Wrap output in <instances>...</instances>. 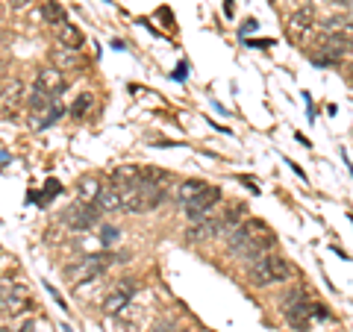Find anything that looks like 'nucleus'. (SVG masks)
<instances>
[{
  "label": "nucleus",
  "instance_id": "39448f33",
  "mask_svg": "<svg viewBox=\"0 0 353 332\" xmlns=\"http://www.w3.org/2000/svg\"><path fill=\"white\" fill-rule=\"evenodd\" d=\"M109 264H112V256H109V253H94V256H83L80 262H71L68 268H65V276H68V282L83 285V282L97 280Z\"/></svg>",
  "mask_w": 353,
  "mask_h": 332
},
{
  "label": "nucleus",
  "instance_id": "473e14b6",
  "mask_svg": "<svg viewBox=\"0 0 353 332\" xmlns=\"http://www.w3.org/2000/svg\"><path fill=\"white\" fill-rule=\"evenodd\" d=\"M0 332H9V329H0Z\"/></svg>",
  "mask_w": 353,
  "mask_h": 332
},
{
  "label": "nucleus",
  "instance_id": "c756f323",
  "mask_svg": "<svg viewBox=\"0 0 353 332\" xmlns=\"http://www.w3.org/2000/svg\"><path fill=\"white\" fill-rule=\"evenodd\" d=\"M233 3H236V0H224V15H227V18L233 15Z\"/></svg>",
  "mask_w": 353,
  "mask_h": 332
},
{
  "label": "nucleus",
  "instance_id": "f257e3e1",
  "mask_svg": "<svg viewBox=\"0 0 353 332\" xmlns=\"http://www.w3.org/2000/svg\"><path fill=\"white\" fill-rule=\"evenodd\" d=\"M274 241H277V238H274V232H271V227L265 224V220L248 218L245 224H239L227 236V247H230V253H236L239 259L253 262V259L265 256V253H271Z\"/></svg>",
  "mask_w": 353,
  "mask_h": 332
},
{
  "label": "nucleus",
  "instance_id": "423d86ee",
  "mask_svg": "<svg viewBox=\"0 0 353 332\" xmlns=\"http://www.w3.org/2000/svg\"><path fill=\"white\" fill-rule=\"evenodd\" d=\"M136 297H139V282L136 280H118L112 289L106 291L103 303H101V312L103 315H121Z\"/></svg>",
  "mask_w": 353,
  "mask_h": 332
},
{
  "label": "nucleus",
  "instance_id": "a878e982",
  "mask_svg": "<svg viewBox=\"0 0 353 332\" xmlns=\"http://www.w3.org/2000/svg\"><path fill=\"white\" fill-rule=\"evenodd\" d=\"M101 238H103V245H115V238H118V229H115V227H103Z\"/></svg>",
  "mask_w": 353,
  "mask_h": 332
},
{
  "label": "nucleus",
  "instance_id": "7ed1b4c3",
  "mask_svg": "<svg viewBox=\"0 0 353 332\" xmlns=\"http://www.w3.org/2000/svg\"><path fill=\"white\" fill-rule=\"evenodd\" d=\"M250 280L259 285V289H268V285H280V282H289L294 271H292V264L289 259H283L277 256V253H265V256L259 259H253L250 264Z\"/></svg>",
  "mask_w": 353,
  "mask_h": 332
},
{
  "label": "nucleus",
  "instance_id": "393cba45",
  "mask_svg": "<svg viewBox=\"0 0 353 332\" xmlns=\"http://www.w3.org/2000/svg\"><path fill=\"white\" fill-rule=\"evenodd\" d=\"M44 194H48V197H57V194H62V185H59L57 180H48V183H44Z\"/></svg>",
  "mask_w": 353,
  "mask_h": 332
},
{
  "label": "nucleus",
  "instance_id": "9d476101",
  "mask_svg": "<svg viewBox=\"0 0 353 332\" xmlns=\"http://www.w3.org/2000/svg\"><path fill=\"white\" fill-rule=\"evenodd\" d=\"M36 85L41 88L44 94H50V97H59L65 88H68V76H65V71H59V68H41L39 71V76H36Z\"/></svg>",
  "mask_w": 353,
  "mask_h": 332
},
{
  "label": "nucleus",
  "instance_id": "a211bd4d",
  "mask_svg": "<svg viewBox=\"0 0 353 332\" xmlns=\"http://www.w3.org/2000/svg\"><path fill=\"white\" fill-rule=\"evenodd\" d=\"M41 18L48 21L50 27H62V24H68V15H65V9L57 3V0H44L41 3Z\"/></svg>",
  "mask_w": 353,
  "mask_h": 332
},
{
  "label": "nucleus",
  "instance_id": "0eeeda50",
  "mask_svg": "<svg viewBox=\"0 0 353 332\" xmlns=\"http://www.w3.org/2000/svg\"><path fill=\"white\" fill-rule=\"evenodd\" d=\"M221 203V188L215 185H203L201 191H197L189 203H183L185 206V212H189V220L192 224H197V220H203L209 218V212H212V206Z\"/></svg>",
  "mask_w": 353,
  "mask_h": 332
},
{
  "label": "nucleus",
  "instance_id": "4be33fe9",
  "mask_svg": "<svg viewBox=\"0 0 353 332\" xmlns=\"http://www.w3.org/2000/svg\"><path fill=\"white\" fill-rule=\"evenodd\" d=\"M203 185H206V183H201V180H185V183L180 185V191H176V200H180V203H189Z\"/></svg>",
  "mask_w": 353,
  "mask_h": 332
},
{
  "label": "nucleus",
  "instance_id": "2eb2a0df",
  "mask_svg": "<svg viewBox=\"0 0 353 332\" xmlns=\"http://www.w3.org/2000/svg\"><path fill=\"white\" fill-rule=\"evenodd\" d=\"M103 191V183H101V176H94V174H85L80 183H77V194H80V203H92L97 200V194Z\"/></svg>",
  "mask_w": 353,
  "mask_h": 332
},
{
  "label": "nucleus",
  "instance_id": "7c9ffc66",
  "mask_svg": "<svg viewBox=\"0 0 353 332\" xmlns=\"http://www.w3.org/2000/svg\"><path fill=\"white\" fill-rule=\"evenodd\" d=\"M150 332H176L174 326H157V329H150Z\"/></svg>",
  "mask_w": 353,
  "mask_h": 332
},
{
  "label": "nucleus",
  "instance_id": "20e7f679",
  "mask_svg": "<svg viewBox=\"0 0 353 332\" xmlns=\"http://www.w3.org/2000/svg\"><path fill=\"white\" fill-rule=\"evenodd\" d=\"M118 188V185H115ZM165 200L162 185H136V188H121V212L141 215L150 212Z\"/></svg>",
  "mask_w": 353,
  "mask_h": 332
},
{
  "label": "nucleus",
  "instance_id": "f8f14e48",
  "mask_svg": "<svg viewBox=\"0 0 353 332\" xmlns=\"http://www.w3.org/2000/svg\"><path fill=\"white\" fill-rule=\"evenodd\" d=\"M148 315H150V309H148L145 303H136V300H132L118 318H121V326H124V329L139 332V329L148 326Z\"/></svg>",
  "mask_w": 353,
  "mask_h": 332
},
{
  "label": "nucleus",
  "instance_id": "f3484780",
  "mask_svg": "<svg viewBox=\"0 0 353 332\" xmlns=\"http://www.w3.org/2000/svg\"><path fill=\"white\" fill-rule=\"evenodd\" d=\"M83 30L74 27V24H62L59 27V48H68V50H80L83 48Z\"/></svg>",
  "mask_w": 353,
  "mask_h": 332
},
{
  "label": "nucleus",
  "instance_id": "6ab92c4d",
  "mask_svg": "<svg viewBox=\"0 0 353 332\" xmlns=\"http://www.w3.org/2000/svg\"><path fill=\"white\" fill-rule=\"evenodd\" d=\"M80 50H68V48H57L50 53V59H53V68H59V71H68L74 68V65H80V56H77Z\"/></svg>",
  "mask_w": 353,
  "mask_h": 332
},
{
  "label": "nucleus",
  "instance_id": "1a4fd4ad",
  "mask_svg": "<svg viewBox=\"0 0 353 332\" xmlns=\"http://www.w3.org/2000/svg\"><path fill=\"white\" fill-rule=\"evenodd\" d=\"M27 306H30V297H27V291L21 289V285H15V282H0V312L18 315V312H24Z\"/></svg>",
  "mask_w": 353,
  "mask_h": 332
},
{
  "label": "nucleus",
  "instance_id": "9b49d317",
  "mask_svg": "<svg viewBox=\"0 0 353 332\" xmlns=\"http://www.w3.org/2000/svg\"><path fill=\"white\" fill-rule=\"evenodd\" d=\"M312 27H315V9L312 6H301L285 18V30H289L292 39H303Z\"/></svg>",
  "mask_w": 353,
  "mask_h": 332
},
{
  "label": "nucleus",
  "instance_id": "5701e85b",
  "mask_svg": "<svg viewBox=\"0 0 353 332\" xmlns=\"http://www.w3.org/2000/svg\"><path fill=\"white\" fill-rule=\"evenodd\" d=\"M309 315H312V320H327L330 318L324 303H309Z\"/></svg>",
  "mask_w": 353,
  "mask_h": 332
},
{
  "label": "nucleus",
  "instance_id": "aec40b11",
  "mask_svg": "<svg viewBox=\"0 0 353 332\" xmlns=\"http://www.w3.org/2000/svg\"><path fill=\"white\" fill-rule=\"evenodd\" d=\"M53 103H57V97L44 94L39 85H32V88H30V94H27V106L32 109V112H44V109H50Z\"/></svg>",
  "mask_w": 353,
  "mask_h": 332
},
{
  "label": "nucleus",
  "instance_id": "f704fd0d",
  "mask_svg": "<svg viewBox=\"0 0 353 332\" xmlns=\"http://www.w3.org/2000/svg\"><path fill=\"white\" fill-rule=\"evenodd\" d=\"M0 282H3V280H0Z\"/></svg>",
  "mask_w": 353,
  "mask_h": 332
},
{
  "label": "nucleus",
  "instance_id": "412c9836",
  "mask_svg": "<svg viewBox=\"0 0 353 332\" xmlns=\"http://www.w3.org/2000/svg\"><path fill=\"white\" fill-rule=\"evenodd\" d=\"M92 106H94V94L92 92H85V94H80L74 101V106H71V115L77 118V121H83L88 112H92Z\"/></svg>",
  "mask_w": 353,
  "mask_h": 332
},
{
  "label": "nucleus",
  "instance_id": "b1692460",
  "mask_svg": "<svg viewBox=\"0 0 353 332\" xmlns=\"http://www.w3.org/2000/svg\"><path fill=\"white\" fill-rule=\"evenodd\" d=\"M21 94H24V85H21L18 80H12V85L6 88V97H9L12 103H18V101H21Z\"/></svg>",
  "mask_w": 353,
  "mask_h": 332
},
{
  "label": "nucleus",
  "instance_id": "2f4dec72",
  "mask_svg": "<svg viewBox=\"0 0 353 332\" xmlns=\"http://www.w3.org/2000/svg\"><path fill=\"white\" fill-rule=\"evenodd\" d=\"M0 162H9V153H3V150H0Z\"/></svg>",
  "mask_w": 353,
  "mask_h": 332
},
{
  "label": "nucleus",
  "instance_id": "f03ea898",
  "mask_svg": "<svg viewBox=\"0 0 353 332\" xmlns=\"http://www.w3.org/2000/svg\"><path fill=\"white\" fill-rule=\"evenodd\" d=\"M353 56V36L350 30H324L321 36H318V53H312L315 65H321V68H333V65H339L341 59Z\"/></svg>",
  "mask_w": 353,
  "mask_h": 332
},
{
  "label": "nucleus",
  "instance_id": "c85d7f7f",
  "mask_svg": "<svg viewBox=\"0 0 353 332\" xmlns=\"http://www.w3.org/2000/svg\"><path fill=\"white\" fill-rule=\"evenodd\" d=\"M32 3V0H9V6H12V9H27Z\"/></svg>",
  "mask_w": 353,
  "mask_h": 332
},
{
  "label": "nucleus",
  "instance_id": "bb28decb",
  "mask_svg": "<svg viewBox=\"0 0 353 332\" xmlns=\"http://www.w3.org/2000/svg\"><path fill=\"white\" fill-rule=\"evenodd\" d=\"M171 76H174L176 83H183L185 76H189V65H185V62H180V65H176V68H174V74H171Z\"/></svg>",
  "mask_w": 353,
  "mask_h": 332
},
{
  "label": "nucleus",
  "instance_id": "ddd939ff",
  "mask_svg": "<svg viewBox=\"0 0 353 332\" xmlns=\"http://www.w3.org/2000/svg\"><path fill=\"white\" fill-rule=\"evenodd\" d=\"M285 312V320H289V326L294 332H306L309 326H312V315H309V303H294V306H283Z\"/></svg>",
  "mask_w": 353,
  "mask_h": 332
},
{
  "label": "nucleus",
  "instance_id": "6e6552de",
  "mask_svg": "<svg viewBox=\"0 0 353 332\" xmlns=\"http://www.w3.org/2000/svg\"><path fill=\"white\" fill-rule=\"evenodd\" d=\"M62 220L68 224L71 229H77V232H85V229H92L97 220H101V212L92 206V203H80L77 200L74 206H68L62 212Z\"/></svg>",
  "mask_w": 353,
  "mask_h": 332
},
{
  "label": "nucleus",
  "instance_id": "72a5a7b5",
  "mask_svg": "<svg viewBox=\"0 0 353 332\" xmlns=\"http://www.w3.org/2000/svg\"><path fill=\"white\" fill-rule=\"evenodd\" d=\"M350 74H353V65H350Z\"/></svg>",
  "mask_w": 353,
  "mask_h": 332
},
{
  "label": "nucleus",
  "instance_id": "4468645a",
  "mask_svg": "<svg viewBox=\"0 0 353 332\" xmlns=\"http://www.w3.org/2000/svg\"><path fill=\"white\" fill-rule=\"evenodd\" d=\"M109 180L118 188H136L141 185V165H118Z\"/></svg>",
  "mask_w": 353,
  "mask_h": 332
},
{
  "label": "nucleus",
  "instance_id": "dca6fc26",
  "mask_svg": "<svg viewBox=\"0 0 353 332\" xmlns=\"http://www.w3.org/2000/svg\"><path fill=\"white\" fill-rule=\"evenodd\" d=\"M97 212H121V188L115 185H103V191L94 200Z\"/></svg>",
  "mask_w": 353,
  "mask_h": 332
},
{
  "label": "nucleus",
  "instance_id": "cd10ccee",
  "mask_svg": "<svg viewBox=\"0 0 353 332\" xmlns=\"http://www.w3.org/2000/svg\"><path fill=\"white\" fill-rule=\"evenodd\" d=\"M256 30H259V24H256V18H248V21H245V24H241V30H239V32H241V36H248V32H256Z\"/></svg>",
  "mask_w": 353,
  "mask_h": 332
}]
</instances>
